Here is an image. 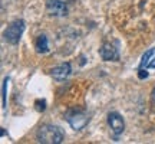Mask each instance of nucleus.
<instances>
[{"label": "nucleus", "mask_w": 155, "mask_h": 144, "mask_svg": "<svg viewBox=\"0 0 155 144\" xmlns=\"http://www.w3.org/2000/svg\"><path fill=\"white\" fill-rule=\"evenodd\" d=\"M65 139V134L58 125L43 124L36 131V140L42 144H61Z\"/></svg>", "instance_id": "obj_1"}, {"label": "nucleus", "mask_w": 155, "mask_h": 144, "mask_svg": "<svg viewBox=\"0 0 155 144\" xmlns=\"http://www.w3.org/2000/svg\"><path fill=\"white\" fill-rule=\"evenodd\" d=\"M25 28H26V26H25V22L20 20V19L12 22L10 25L6 28L5 33H3L5 40L10 45H17L19 40H20V38H22L23 32H25Z\"/></svg>", "instance_id": "obj_2"}, {"label": "nucleus", "mask_w": 155, "mask_h": 144, "mask_svg": "<svg viewBox=\"0 0 155 144\" xmlns=\"http://www.w3.org/2000/svg\"><path fill=\"white\" fill-rule=\"evenodd\" d=\"M66 120L73 130H82V128L86 127V124L89 122V117L82 110H73L66 114Z\"/></svg>", "instance_id": "obj_3"}, {"label": "nucleus", "mask_w": 155, "mask_h": 144, "mask_svg": "<svg viewBox=\"0 0 155 144\" xmlns=\"http://www.w3.org/2000/svg\"><path fill=\"white\" fill-rule=\"evenodd\" d=\"M46 12L50 16H66L68 6L62 0H48L46 2Z\"/></svg>", "instance_id": "obj_4"}, {"label": "nucleus", "mask_w": 155, "mask_h": 144, "mask_svg": "<svg viewBox=\"0 0 155 144\" xmlns=\"http://www.w3.org/2000/svg\"><path fill=\"white\" fill-rule=\"evenodd\" d=\"M108 124H109V127H111L112 133L115 134V135H121L124 133V130H125V121H124V118L119 112H109L108 114Z\"/></svg>", "instance_id": "obj_5"}, {"label": "nucleus", "mask_w": 155, "mask_h": 144, "mask_svg": "<svg viewBox=\"0 0 155 144\" xmlns=\"http://www.w3.org/2000/svg\"><path fill=\"white\" fill-rule=\"evenodd\" d=\"M71 72H72L71 63H69V62H65V63H61V65H58L56 68H53L52 72H50V75H52V78H53L55 81L61 82V81H65V79L71 75Z\"/></svg>", "instance_id": "obj_6"}, {"label": "nucleus", "mask_w": 155, "mask_h": 144, "mask_svg": "<svg viewBox=\"0 0 155 144\" xmlns=\"http://www.w3.org/2000/svg\"><path fill=\"white\" fill-rule=\"evenodd\" d=\"M99 55L104 61H118L119 59V52L115 46L109 42H105V43L101 46L99 49Z\"/></svg>", "instance_id": "obj_7"}, {"label": "nucleus", "mask_w": 155, "mask_h": 144, "mask_svg": "<svg viewBox=\"0 0 155 144\" xmlns=\"http://www.w3.org/2000/svg\"><path fill=\"white\" fill-rule=\"evenodd\" d=\"M36 50L39 53H46L49 50V42H48V38L45 35H40L36 39Z\"/></svg>", "instance_id": "obj_8"}, {"label": "nucleus", "mask_w": 155, "mask_h": 144, "mask_svg": "<svg viewBox=\"0 0 155 144\" xmlns=\"http://www.w3.org/2000/svg\"><path fill=\"white\" fill-rule=\"evenodd\" d=\"M154 52H155L154 49H151V50H148V52H147L144 56H142V61H141V65H139V69H144V68L147 69V68H148V65H150V61L152 59Z\"/></svg>", "instance_id": "obj_9"}, {"label": "nucleus", "mask_w": 155, "mask_h": 144, "mask_svg": "<svg viewBox=\"0 0 155 144\" xmlns=\"http://www.w3.org/2000/svg\"><path fill=\"white\" fill-rule=\"evenodd\" d=\"M7 82H9V78H6L3 81V87H2V104H3V108H6V87H7Z\"/></svg>", "instance_id": "obj_10"}, {"label": "nucleus", "mask_w": 155, "mask_h": 144, "mask_svg": "<svg viewBox=\"0 0 155 144\" xmlns=\"http://www.w3.org/2000/svg\"><path fill=\"white\" fill-rule=\"evenodd\" d=\"M36 110L38 111H45L46 110V101L45 100H42V101L38 100L36 101Z\"/></svg>", "instance_id": "obj_11"}, {"label": "nucleus", "mask_w": 155, "mask_h": 144, "mask_svg": "<svg viewBox=\"0 0 155 144\" xmlns=\"http://www.w3.org/2000/svg\"><path fill=\"white\" fill-rule=\"evenodd\" d=\"M151 98H152V101L155 102V88L152 89V94H151Z\"/></svg>", "instance_id": "obj_12"}, {"label": "nucleus", "mask_w": 155, "mask_h": 144, "mask_svg": "<svg viewBox=\"0 0 155 144\" xmlns=\"http://www.w3.org/2000/svg\"><path fill=\"white\" fill-rule=\"evenodd\" d=\"M68 2H75V0H68Z\"/></svg>", "instance_id": "obj_13"}]
</instances>
